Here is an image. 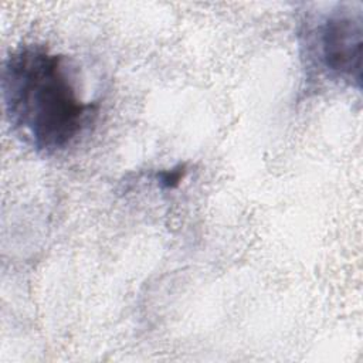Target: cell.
I'll use <instances>...</instances> for the list:
<instances>
[{
	"label": "cell",
	"mask_w": 363,
	"mask_h": 363,
	"mask_svg": "<svg viewBox=\"0 0 363 363\" xmlns=\"http://www.w3.org/2000/svg\"><path fill=\"white\" fill-rule=\"evenodd\" d=\"M183 174H184V170H183L182 166L170 169V170H164L159 174V183L164 189L176 187L179 184V182L182 180Z\"/></svg>",
	"instance_id": "3"
},
{
	"label": "cell",
	"mask_w": 363,
	"mask_h": 363,
	"mask_svg": "<svg viewBox=\"0 0 363 363\" xmlns=\"http://www.w3.org/2000/svg\"><path fill=\"white\" fill-rule=\"evenodd\" d=\"M315 55L322 68L339 79L360 81L362 17L350 10H333L312 31Z\"/></svg>",
	"instance_id": "2"
},
{
	"label": "cell",
	"mask_w": 363,
	"mask_h": 363,
	"mask_svg": "<svg viewBox=\"0 0 363 363\" xmlns=\"http://www.w3.org/2000/svg\"><path fill=\"white\" fill-rule=\"evenodd\" d=\"M1 95L7 121L38 153L65 150L96 116V106L79 98L65 57L40 44L6 57Z\"/></svg>",
	"instance_id": "1"
}]
</instances>
